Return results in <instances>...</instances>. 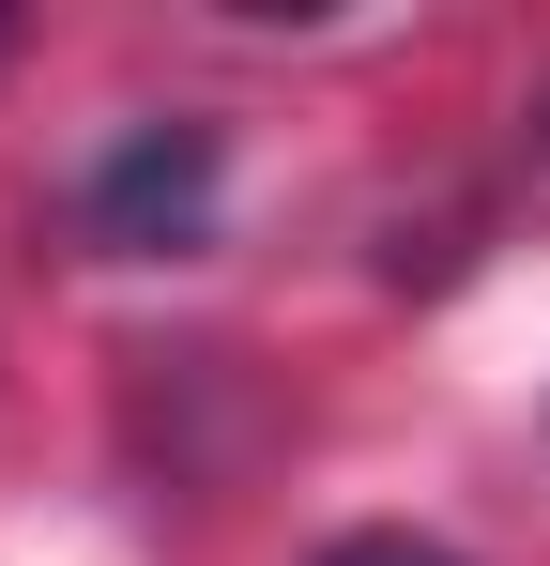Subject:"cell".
I'll return each instance as SVG.
<instances>
[{
  "instance_id": "obj_2",
  "label": "cell",
  "mask_w": 550,
  "mask_h": 566,
  "mask_svg": "<svg viewBox=\"0 0 550 566\" xmlns=\"http://www.w3.org/2000/svg\"><path fill=\"white\" fill-rule=\"evenodd\" d=\"M321 566H458V552H429V536H337Z\"/></svg>"
},
{
  "instance_id": "obj_1",
  "label": "cell",
  "mask_w": 550,
  "mask_h": 566,
  "mask_svg": "<svg viewBox=\"0 0 550 566\" xmlns=\"http://www.w3.org/2000/svg\"><path fill=\"white\" fill-rule=\"evenodd\" d=\"M214 185H230V138H214V123H123V138L92 154L77 214H92L107 261H169V245L214 230Z\"/></svg>"
}]
</instances>
